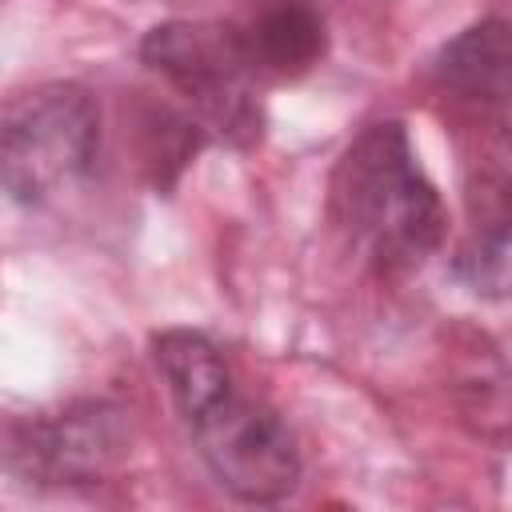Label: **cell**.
<instances>
[{
  "instance_id": "8992f818",
  "label": "cell",
  "mask_w": 512,
  "mask_h": 512,
  "mask_svg": "<svg viewBox=\"0 0 512 512\" xmlns=\"http://www.w3.org/2000/svg\"><path fill=\"white\" fill-rule=\"evenodd\" d=\"M228 28L260 84L300 80L328 52V20L312 0H244Z\"/></svg>"
},
{
  "instance_id": "7a4b0ae2",
  "label": "cell",
  "mask_w": 512,
  "mask_h": 512,
  "mask_svg": "<svg viewBox=\"0 0 512 512\" xmlns=\"http://www.w3.org/2000/svg\"><path fill=\"white\" fill-rule=\"evenodd\" d=\"M328 216L376 276H408L444 244L448 212L404 120L364 124L328 172Z\"/></svg>"
},
{
  "instance_id": "ba28073f",
  "label": "cell",
  "mask_w": 512,
  "mask_h": 512,
  "mask_svg": "<svg viewBox=\"0 0 512 512\" xmlns=\"http://www.w3.org/2000/svg\"><path fill=\"white\" fill-rule=\"evenodd\" d=\"M432 76L444 92L484 112L512 104V20L484 16L440 44Z\"/></svg>"
},
{
  "instance_id": "277c9868",
  "label": "cell",
  "mask_w": 512,
  "mask_h": 512,
  "mask_svg": "<svg viewBox=\"0 0 512 512\" xmlns=\"http://www.w3.org/2000/svg\"><path fill=\"white\" fill-rule=\"evenodd\" d=\"M140 64L156 72L220 144L248 152L264 140L260 80L244 64L228 20H164L140 40Z\"/></svg>"
},
{
  "instance_id": "52a82bcc",
  "label": "cell",
  "mask_w": 512,
  "mask_h": 512,
  "mask_svg": "<svg viewBox=\"0 0 512 512\" xmlns=\"http://www.w3.org/2000/svg\"><path fill=\"white\" fill-rule=\"evenodd\" d=\"M452 276L480 300H512V176H480V188L468 192Z\"/></svg>"
},
{
  "instance_id": "3957f363",
  "label": "cell",
  "mask_w": 512,
  "mask_h": 512,
  "mask_svg": "<svg viewBox=\"0 0 512 512\" xmlns=\"http://www.w3.org/2000/svg\"><path fill=\"white\" fill-rule=\"evenodd\" d=\"M100 104L76 80L16 92L0 120V180L12 204L40 208L84 184L100 156Z\"/></svg>"
},
{
  "instance_id": "5b68a950",
  "label": "cell",
  "mask_w": 512,
  "mask_h": 512,
  "mask_svg": "<svg viewBox=\"0 0 512 512\" xmlns=\"http://www.w3.org/2000/svg\"><path fill=\"white\" fill-rule=\"evenodd\" d=\"M128 452L124 408L108 400H72L36 412L8 432V468L28 484L76 488L100 484Z\"/></svg>"
},
{
  "instance_id": "6da1fadb",
  "label": "cell",
  "mask_w": 512,
  "mask_h": 512,
  "mask_svg": "<svg viewBox=\"0 0 512 512\" xmlns=\"http://www.w3.org/2000/svg\"><path fill=\"white\" fill-rule=\"evenodd\" d=\"M152 364L212 480L244 504H280L300 484V448L284 416L240 388L224 348L196 328L152 336Z\"/></svg>"
}]
</instances>
